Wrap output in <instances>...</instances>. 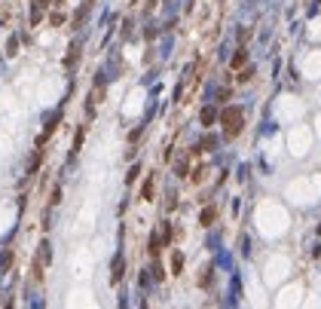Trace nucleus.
<instances>
[{
	"label": "nucleus",
	"instance_id": "4",
	"mask_svg": "<svg viewBox=\"0 0 321 309\" xmlns=\"http://www.w3.org/2000/svg\"><path fill=\"white\" fill-rule=\"evenodd\" d=\"M297 117V104H294V98H281L279 101V107H275V120L279 123H288Z\"/></svg>",
	"mask_w": 321,
	"mask_h": 309
},
{
	"label": "nucleus",
	"instance_id": "3",
	"mask_svg": "<svg viewBox=\"0 0 321 309\" xmlns=\"http://www.w3.org/2000/svg\"><path fill=\"white\" fill-rule=\"evenodd\" d=\"M288 147H291V153H294V156H303V153L309 150V132H306V129H297V132H291Z\"/></svg>",
	"mask_w": 321,
	"mask_h": 309
},
{
	"label": "nucleus",
	"instance_id": "2",
	"mask_svg": "<svg viewBox=\"0 0 321 309\" xmlns=\"http://www.w3.org/2000/svg\"><path fill=\"white\" fill-rule=\"evenodd\" d=\"M284 276H288V260H284V257H272V260L266 263V269H263V279H266V285L281 282Z\"/></svg>",
	"mask_w": 321,
	"mask_h": 309
},
{
	"label": "nucleus",
	"instance_id": "1",
	"mask_svg": "<svg viewBox=\"0 0 321 309\" xmlns=\"http://www.w3.org/2000/svg\"><path fill=\"white\" fill-rule=\"evenodd\" d=\"M257 227H260L263 236L275 239V236H281L284 230H288V214H284V208H279V205L266 202V205L257 208Z\"/></svg>",
	"mask_w": 321,
	"mask_h": 309
},
{
	"label": "nucleus",
	"instance_id": "6",
	"mask_svg": "<svg viewBox=\"0 0 321 309\" xmlns=\"http://www.w3.org/2000/svg\"><path fill=\"white\" fill-rule=\"evenodd\" d=\"M141 98H144V92H135V95H132V113L141 110Z\"/></svg>",
	"mask_w": 321,
	"mask_h": 309
},
{
	"label": "nucleus",
	"instance_id": "7",
	"mask_svg": "<svg viewBox=\"0 0 321 309\" xmlns=\"http://www.w3.org/2000/svg\"><path fill=\"white\" fill-rule=\"evenodd\" d=\"M318 125H321V120H318Z\"/></svg>",
	"mask_w": 321,
	"mask_h": 309
},
{
	"label": "nucleus",
	"instance_id": "5",
	"mask_svg": "<svg viewBox=\"0 0 321 309\" xmlns=\"http://www.w3.org/2000/svg\"><path fill=\"white\" fill-rule=\"evenodd\" d=\"M297 294H300V288H288L279 297V303H297Z\"/></svg>",
	"mask_w": 321,
	"mask_h": 309
}]
</instances>
